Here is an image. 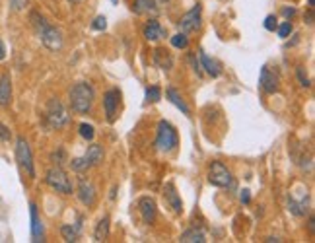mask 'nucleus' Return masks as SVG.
<instances>
[{
    "instance_id": "4c0bfd02",
    "label": "nucleus",
    "mask_w": 315,
    "mask_h": 243,
    "mask_svg": "<svg viewBox=\"0 0 315 243\" xmlns=\"http://www.w3.org/2000/svg\"><path fill=\"white\" fill-rule=\"evenodd\" d=\"M6 58V49L2 45V41H0V60H4Z\"/></svg>"
},
{
    "instance_id": "f704fd0d",
    "label": "nucleus",
    "mask_w": 315,
    "mask_h": 243,
    "mask_svg": "<svg viewBox=\"0 0 315 243\" xmlns=\"http://www.w3.org/2000/svg\"><path fill=\"white\" fill-rule=\"evenodd\" d=\"M298 78H300V82H302L304 88H310V86H312L310 80H308V76H304V70H302V68H298Z\"/></svg>"
},
{
    "instance_id": "6e6552de",
    "label": "nucleus",
    "mask_w": 315,
    "mask_h": 243,
    "mask_svg": "<svg viewBox=\"0 0 315 243\" xmlns=\"http://www.w3.org/2000/svg\"><path fill=\"white\" fill-rule=\"evenodd\" d=\"M201 12H203L201 4H195V6L179 20V27H181L183 33H191V31H197V29L201 27Z\"/></svg>"
},
{
    "instance_id": "20e7f679",
    "label": "nucleus",
    "mask_w": 315,
    "mask_h": 243,
    "mask_svg": "<svg viewBox=\"0 0 315 243\" xmlns=\"http://www.w3.org/2000/svg\"><path fill=\"white\" fill-rule=\"evenodd\" d=\"M45 181H47V185H49L51 189H54L56 193L72 194V181H70V177L66 175V171H64L60 165L51 167V169L47 171Z\"/></svg>"
},
{
    "instance_id": "ea45409f",
    "label": "nucleus",
    "mask_w": 315,
    "mask_h": 243,
    "mask_svg": "<svg viewBox=\"0 0 315 243\" xmlns=\"http://www.w3.org/2000/svg\"><path fill=\"white\" fill-rule=\"evenodd\" d=\"M314 2H315V0H308V4H310V8H314Z\"/></svg>"
},
{
    "instance_id": "cd10ccee",
    "label": "nucleus",
    "mask_w": 315,
    "mask_h": 243,
    "mask_svg": "<svg viewBox=\"0 0 315 243\" xmlns=\"http://www.w3.org/2000/svg\"><path fill=\"white\" fill-rule=\"evenodd\" d=\"M159 99H161V90L158 86H152V88L146 90V101L148 103H156Z\"/></svg>"
},
{
    "instance_id": "5701e85b",
    "label": "nucleus",
    "mask_w": 315,
    "mask_h": 243,
    "mask_svg": "<svg viewBox=\"0 0 315 243\" xmlns=\"http://www.w3.org/2000/svg\"><path fill=\"white\" fill-rule=\"evenodd\" d=\"M288 210L294 216H306L308 214V196L302 198V200H296L294 196H290L288 198Z\"/></svg>"
},
{
    "instance_id": "473e14b6",
    "label": "nucleus",
    "mask_w": 315,
    "mask_h": 243,
    "mask_svg": "<svg viewBox=\"0 0 315 243\" xmlns=\"http://www.w3.org/2000/svg\"><path fill=\"white\" fill-rule=\"evenodd\" d=\"M276 27H278L276 18H274V16H266V18H264V29H266V31H274Z\"/></svg>"
},
{
    "instance_id": "39448f33",
    "label": "nucleus",
    "mask_w": 315,
    "mask_h": 243,
    "mask_svg": "<svg viewBox=\"0 0 315 243\" xmlns=\"http://www.w3.org/2000/svg\"><path fill=\"white\" fill-rule=\"evenodd\" d=\"M16 160H18V165L22 171H26L29 177H35L31 148L26 142V138H18V142H16Z\"/></svg>"
},
{
    "instance_id": "9d476101",
    "label": "nucleus",
    "mask_w": 315,
    "mask_h": 243,
    "mask_svg": "<svg viewBox=\"0 0 315 243\" xmlns=\"http://www.w3.org/2000/svg\"><path fill=\"white\" fill-rule=\"evenodd\" d=\"M119 99H121V92L117 88L105 92L104 96V107H105V115H107V121L113 123L117 119V109H119Z\"/></svg>"
},
{
    "instance_id": "393cba45",
    "label": "nucleus",
    "mask_w": 315,
    "mask_h": 243,
    "mask_svg": "<svg viewBox=\"0 0 315 243\" xmlns=\"http://www.w3.org/2000/svg\"><path fill=\"white\" fill-rule=\"evenodd\" d=\"M78 230H80V226H70V224H64L62 228H60V234H62V238L66 240V242H76L78 240Z\"/></svg>"
},
{
    "instance_id": "a878e982",
    "label": "nucleus",
    "mask_w": 315,
    "mask_h": 243,
    "mask_svg": "<svg viewBox=\"0 0 315 243\" xmlns=\"http://www.w3.org/2000/svg\"><path fill=\"white\" fill-rule=\"evenodd\" d=\"M70 167H72L74 171H78V173H82V171H86V169H90L92 165H90V162L86 160V156H82V158H74V160L70 162Z\"/></svg>"
},
{
    "instance_id": "f8f14e48",
    "label": "nucleus",
    "mask_w": 315,
    "mask_h": 243,
    "mask_svg": "<svg viewBox=\"0 0 315 243\" xmlns=\"http://www.w3.org/2000/svg\"><path fill=\"white\" fill-rule=\"evenodd\" d=\"M138 208H140V216H142V222L144 224H154L156 220V200L152 196H142L140 202H138Z\"/></svg>"
},
{
    "instance_id": "dca6fc26",
    "label": "nucleus",
    "mask_w": 315,
    "mask_h": 243,
    "mask_svg": "<svg viewBox=\"0 0 315 243\" xmlns=\"http://www.w3.org/2000/svg\"><path fill=\"white\" fill-rule=\"evenodd\" d=\"M199 58H201V62H203V68L209 72L212 78H218V76H220V72H222V66H220V62H218V60L210 58L205 51H201V53H199Z\"/></svg>"
},
{
    "instance_id": "412c9836",
    "label": "nucleus",
    "mask_w": 315,
    "mask_h": 243,
    "mask_svg": "<svg viewBox=\"0 0 315 243\" xmlns=\"http://www.w3.org/2000/svg\"><path fill=\"white\" fill-rule=\"evenodd\" d=\"M181 243H205L207 242V234L203 230H197V228H191L187 232L181 234Z\"/></svg>"
},
{
    "instance_id": "c85d7f7f",
    "label": "nucleus",
    "mask_w": 315,
    "mask_h": 243,
    "mask_svg": "<svg viewBox=\"0 0 315 243\" xmlns=\"http://www.w3.org/2000/svg\"><path fill=\"white\" fill-rule=\"evenodd\" d=\"M94 127L92 125H88V123H82L80 125V136L84 138V140H94Z\"/></svg>"
},
{
    "instance_id": "2f4dec72",
    "label": "nucleus",
    "mask_w": 315,
    "mask_h": 243,
    "mask_svg": "<svg viewBox=\"0 0 315 243\" xmlns=\"http://www.w3.org/2000/svg\"><path fill=\"white\" fill-rule=\"evenodd\" d=\"M27 4H29V0H10V6H12V10H14V12H22V10H26V8H27Z\"/></svg>"
},
{
    "instance_id": "423d86ee",
    "label": "nucleus",
    "mask_w": 315,
    "mask_h": 243,
    "mask_svg": "<svg viewBox=\"0 0 315 243\" xmlns=\"http://www.w3.org/2000/svg\"><path fill=\"white\" fill-rule=\"evenodd\" d=\"M209 181L210 185H214V187H232L234 185V175L222 162H212V165L209 169Z\"/></svg>"
},
{
    "instance_id": "f03ea898",
    "label": "nucleus",
    "mask_w": 315,
    "mask_h": 243,
    "mask_svg": "<svg viewBox=\"0 0 315 243\" xmlns=\"http://www.w3.org/2000/svg\"><path fill=\"white\" fill-rule=\"evenodd\" d=\"M68 97H70L72 111L88 113V111H92V105H94V99H96V92H94V88L88 82H78L76 86H72Z\"/></svg>"
},
{
    "instance_id": "ddd939ff",
    "label": "nucleus",
    "mask_w": 315,
    "mask_h": 243,
    "mask_svg": "<svg viewBox=\"0 0 315 243\" xmlns=\"http://www.w3.org/2000/svg\"><path fill=\"white\" fill-rule=\"evenodd\" d=\"M29 214H31V238H33V242H43V222H41L37 206L33 202L29 204Z\"/></svg>"
},
{
    "instance_id": "b1692460",
    "label": "nucleus",
    "mask_w": 315,
    "mask_h": 243,
    "mask_svg": "<svg viewBox=\"0 0 315 243\" xmlns=\"http://www.w3.org/2000/svg\"><path fill=\"white\" fill-rule=\"evenodd\" d=\"M107 236H109V216L105 214L104 218L98 222V228H96V232H94V238H96L98 242H104V240H107Z\"/></svg>"
},
{
    "instance_id": "4be33fe9",
    "label": "nucleus",
    "mask_w": 315,
    "mask_h": 243,
    "mask_svg": "<svg viewBox=\"0 0 315 243\" xmlns=\"http://www.w3.org/2000/svg\"><path fill=\"white\" fill-rule=\"evenodd\" d=\"M132 12L134 14H156L158 12V2L156 0H134L132 4Z\"/></svg>"
},
{
    "instance_id": "72a5a7b5",
    "label": "nucleus",
    "mask_w": 315,
    "mask_h": 243,
    "mask_svg": "<svg viewBox=\"0 0 315 243\" xmlns=\"http://www.w3.org/2000/svg\"><path fill=\"white\" fill-rule=\"evenodd\" d=\"M10 131H8V127H4L2 123H0V142H8L10 140Z\"/></svg>"
},
{
    "instance_id": "0eeeda50",
    "label": "nucleus",
    "mask_w": 315,
    "mask_h": 243,
    "mask_svg": "<svg viewBox=\"0 0 315 243\" xmlns=\"http://www.w3.org/2000/svg\"><path fill=\"white\" fill-rule=\"evenodd\" d=\"M47 121H49V127H52V129H62L70 121L64 105L58 99L49 101V105H47Z\"/></svg>"
},
{
    "instance_id": "9b49d317",
    "label": "nucleus",
    "mask_w": 315,
    "mask_h": 243,
    "mask_svg": "<svg viewBox=\"0 0 315 243\" xmlns=\"http://www.w3.org/2000/svg\"><path fill=\"white\" fill-rule=\"evenodd\" d=\"M78 198H80V202L84 206H94L96 204V187H94L92 181H88L84 177L78 181Z\"/></svg>"
},
{
    "instance_id": "7c9ffc66",
    "label": "nucleus",
    "mask_w": 315,
    "mask_h": 243,
    "mask_svg": "<svg viewBox=\"0 0 315 243\" xmlns=\"http://www.w3.org/2000/svg\"><path fill=\"white\" fill-rule=\"evenodd\" d=\"M92 27H94L96 31H105V29H107V18H105V16H98V18L94 20Z\"/></svg>"
},
{
    "instance_id": "1a4fd4ad",
    "label": "nucleus",
    "mask_w": 315,
    "mask_h": 243,
    "mask_svg": "<svg viewBox=\"0 0 315 243\" xmlns=\"http://www.w3.org/2000/svg\"><path fill=\"white\" fill-rule=\"evenodd\" d=\"M259 84H261V88L266 94H274V92H278V88H280V78H278V74L272 72L268 66H262L261 76H259Z\"/></svg>"
},
{
    "instance_id": "4468645a",
    "label": "nucleus",
    "mask_w": 315,
    "mask_h": 243,
    "mask_svg": "<svg viewBox=\"0 0 315 243\" xmlns=\"http://www.w3.org/2000/svg\"><path fill=\"white\" fill-rule=\"evenodd\" d=\"M163 196H165L167 204L171 206V210H173L175 214H181V212H183V202H181L179 194H177V191H175L173 183H167V185H165V189H163Z\"/></svg>"
},
{
    "instance_id": "7ed1b4c3",
    "label": "nucleus",
    "mask_w": 315,
    "mask_h": 243,
    "mask_svg": "<svg viewBox=\"0 0 315 243\" xmlns=\"http://www.w3.org/2000/svg\"><path fill=\"white\" fill-rule=\"evenodd\" d=\"M179 144V138H177V131L173 129L171 123L167 121H159L158 123V135H156V148L158 152L161 154H169L173 152Z\"/></svg>"
},
{
    "instance_id": "f257e3e1",
    "label": "nucleus",
    "mask_w": 315,
    "mask_h": 243,
    "mask_svg": "<svg viewBox=\"0 0 315 243\" xmlns=\"http://www.w3.org/2000/svg\"><path fill=\"white\" fill-rule=\"evenodd\" d=\"M29 20H31V24H33V27H35V31H37V35H39V39H41V43L45 47L51 49V51H60L62 49V33L54 26L47 24V20L41 14L31 12Z\"/></svg>"
},
{
    "instance_id": "e433bc0d",
    "label": "nucleus",
    "mask_w": 315,
    "mask_h": 243,
    "mask_svg": "<svg viewBox=\"0 0 315 243\" xmlns=\"http://www.w3.org/2000/svg\"><path fill=\"white\" fill-rule=\"evenodd\" d=\"M282 14H284L286 18H292V16L296 14V8H284V10H282Z\"/></svg>"
},
{
    "instance_id": "bb28decb",
    "label": "nucleus",
    "mask_w": 315,
    "mask_h": 243,
    "mask_svg": "<svg viewBox=\"0 0 315 243\" xmlns=\"http://www.w3.org/2000/svg\"><path fill=\"white\" fill-rule=\"evenodd\" d=\"M171 45L175 49H187L189 47V37H187V33H175L173 37H171Z\"/></svg>"
},
{
    "instance_id": "aec40b11",
    "label": "nucleus",
    "mask_w": 315,
    "mask_h": 243,
    "mask_svg": "<svg viewBox=\"0 0 315 243\" xmlns=\"http://www.w3.org/2000/svg\"><path fill=\"white\" fill-rule=\"evenodd\" d=\"M165 96H167V99L179 109V111H183V115H191V109L187 107V103L183 101V97H181V94L175 90V88H167V92H165Z\"/></svg>"
},
{
    "instance_id": "6ab92c4d",
    "label": "nucleus",
    "mask_w": 315,
    "mask_h": 243,
    "mask_svg": "<svg viewBox=\"0 0 315 243\" xmlns=\"http://www.w3.org/2000/svg\"><path fill=\"white\" fill-rule=\"evenodd\" d=\"M86 160L90 162V165L92 167H96V165H100L102 162H104V148L100 144H92L88 146V150H86Z\"/></svg>"
},
{
    "instance_id": "58836bf2",
    "label": "nucleus",
    "mask_w": 315,
    "mask_h": 243,
    "mask_svg": "<svg viewBox=\"0 0 315 243\" xmlns=\"http://www.w3.org/2000/svg\"><path fill=\"white\" fill-rule=\"evenodd\" d=\"M68 2H70V4H80L82 0H68Z\"/></svg>"
},
{
    "instance_id": "c756f323",
    "label": "nucleus",
    "mask_w": 315,
    "mask_h": 243,
    "mask_svg": "<svg viewBox=\"0 0 315 243\" xmlns=\"http://www.w3.org/2000/svg\"><path fill=\"white\" fill-rule=\"evenodd\" d=\"M276 29H278V35L284 39V37H288V35L292 33V24H290V22H282Z\"/></svg>"
},
{
    "instance_id": "f3484780",
    "label": "nucleus",
    "mask_w": 315,
    "mask_h": 243,
    "mask_svg": "<svg viewBox=\"0 0 315 243\" xmlns=\"http://www.w3.org/2000/svg\"><path fill=\"white\" fill-rule=\"evenodd\" d=\"M144 37H146L148 41H158V39L165 37V29L159 26V22L150 20V22L144 26Z\"/></svg>"
},
{
    "instance_id": "2eb2a0df",
    "label": "nucleus",
    "mask_w": 315,
    "mask_h": 243,
    "mask_svg": "<svg viewBox=\"0 0 315 243\" xmlns=\"http://www.w3.org/2000/svg\"><path fill=\"white\" fill-rule=\"evenodd\" d=\"M154 64H156L158 68H161V70H171V66H173V56H171V53H169L167 49H161V47L154 49Z\"/></svg>"
},
{
    "instance_id": "a211bd4d",
    "label": "nucleus",
    "mask_w": 315,
    "mask_h": 243,
    "mask_svg": "<svg viewBox=\"0 0 315 243\" xmlns=\"http://www.w3.org/2000/svg\"><path fill=\"white\" fill-rule=\"evenodd\" d=\"M12 101V82H10V74H4L0 78V105L6 107Z\"/></svg>"
},
{
    "instance_id": "c9c22d12",
    "label": "nucleus",
    "mask_w": 315,
    "mask_h": 243,
    "mask_svg": "<svg viewBox=\"0 0 315 243\" xmlns=\"http://www.w3.org/2000/svg\"><path fill=\"white\" fill-rule=\"evenodd\" d=\"M239 200H241L243 204H249V200H251V191H249V189H243L241 194H239Z\"/></svg>"
},
{
    "instance_id": "a19ab883",
    "label": "nucleus",
    "mask_w": 315,
    "mask_h": 243,
    "mask_svg": "<svg viewBox=\"0 0 315 243\" xmlns=\"http://www.w3.org/2000/svg\"><path fill=\"white\" fill-rule=\"evenodd\" d=\"M111 2H113V4H117V2H119V0H111Z\"/></svg>"
}]
</instances>
